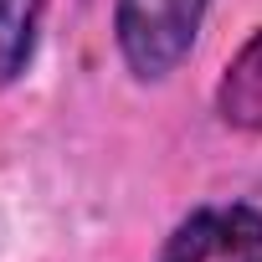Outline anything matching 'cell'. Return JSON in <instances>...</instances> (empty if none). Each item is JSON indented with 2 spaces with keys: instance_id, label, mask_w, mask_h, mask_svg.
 <instances>
[{
  "instance_id": "obj_4",
  "label": "cell",
  "mask_w": 262,
  "mask_h": 262,
  "mask_svg": "<svg viewBox=\"0 0 262 262\" xmlns=\"http://www.w3.org/2000/svg\"><path fill=\"white\" fill-rule=\"evenodd\" d=\"M41 16H47V0H0V88H11L31 72Z\"/></svg>"
},
{
  "instance_id": "obj_3",
  "label": "cell",
  "mask_w": 262,
  "mask_h": 262,
  "mask_svg": "<svg viewBox=\"0 0 262 262\" xmlns=\"http://www.w3.org/2000/svg\"><path fill=\"white\" fill-rule=\"evenodd\" d=\"M216 118L236 134H262V26L231 52L216 82Z\"/></svg>"
},
{
  "instance_id": "obj_2",
  "label": "cell",
  "mask_w": 262,
  "mask_h": 262,
  "mask_svg": "<svg viewBox=\"0 0 262 262\" xmlns=\"http://www.w3.org/2000/svg\"><path fill=\"white\" fill-rule=\"evenodd\" d=\"M160 262H262V211L247 201L201 206L170 231Z\"/></svg>"
},
{
  "instance_id": "obj_1",
  "label": "cell",
  "mask_w": 262,
  "mask_h": 262,
  "mask_svg": "<svg viewBox=\"0 0 262 262\" xmlns=\"http://www.w3.org/2000/svg\"><path fill=\"white\" fill-rule=\"evenodd\" d=\"M211 0H113V41L139 82H165L206 26Z\"/></svg>"
}]
</instances>
